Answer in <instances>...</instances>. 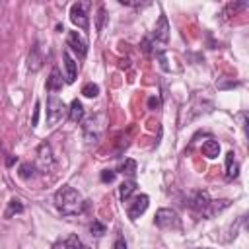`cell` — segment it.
Wrapping results in <instances>:
<instances>
[{
	"label": "cell",
	"instance_id": "6da1fadb",
	"mask_svg": "<svg viewBox=\"0 0 249 249\" xmlns=\"http://www.w3.org/2000/svg\"><path fill=\"white\" fill-rule=\"evenodd\" d=\"M54 206L58 208V212L62 216H78L84 212L86 200L82 198V195L76 189H72L70 185H64L54 195Z\"/></svg>",
	"mask_w": 249,
	"mask_h": 249
},
{
	"label": "cell",
	"instance_id": "7a4b0ae2",
	"mask_svg": "<svg viewBox=\"0 0 249 249\" xmlns=\"http://www.w3.org/2000/svg\"><path fill=\"white\" fill-rule=\"evenodd\" d=\"M105 121H107L105 113H97V115H93L91 119H88L84 123V136H86L88 142L99 140V136L103 134V128H105Z\"/></svg>",
	"mask_w": 249,
	"mask_h": 249
},
{
	"label": "cell",
	"instance_id": "3957f363",
	"mask_svg": "<svg viewBox=\"0 0 249 249\" xmlns=\"http://www.w3.org/2000/svg\"><path fill=\"white\" fill-rule=\"evenodd\" d=\"M154 224L158 228H161V230H177L181 226V220H179V216H177L175 210H171V208H160L156 212Z\"/></svg>",
	"mask_w": 249,
	"mask_h": 249
},
{
	"label": "cell",
	"instance_id": "277c9868",
	"mask_svg": "<svg viewBox=\"0 0 249 249\" xmlns=\"http://www.w3.org/2000/svg\"><path fill=\"white\" fill-rule=\"evenodd\" d=\"M64 113H66L64 101L58 99L56 95H51V97L47 99V124H49V126L56 124V123L64 117Z\"/></svg>",
	"mask_w": 249,
	"mask_h": 249
},
{
	"label": "cell",
	"instance_id": "5b68a950",
	"mask_svg": "<svg viewBox=\"0 0 249 249\" xmlns=\"http://www.w3.org/2000/svg\"><path fill=\"white\" fill-rule=\"evenodd\" d=\"M88 8H89V2H76L70 8V19H72V23L78 25L80 29H84V31H88V27H89Z\"/></svg>",
	"mask_w": 249,
	"mask_h": 249
},
{
	"label": "cell",
	"instance_id": "8992f818",
	"mask_svg": "<svg viewBox=\"0 0 249 249\" xmlns=\"http://www.w3.org/2000/svg\"><path fill=\"white\" fill-rule=\"evenodd\" d=\"M148 204H150L148 195H136V196L132 198V202H128V206H126V214H128V218H130V220H138L140 214L146 212Z\"/></svg>",
	"mask_w": 249,
	"mask_h": 249
},
{
	"label": "cell",
	"instance_id": "52a82bcc",
	"mask_svg": "<svg viewBox=\"0 0 249 249\" xmlns=\"http://www.w3.org/2000/svg\"><path fill=\"white\" fill-rule=\"evenodd\" d=\"M66 45H68L80 58H84V56L88 54V41H86L78 31H70V33H68V37H66Z\"/></svg>",
	"mask_w": 249,
	"mask_h": 249
},
{
	"label": "cell",
	"instance_id": "ba28073f",
	"mask_svg": "<svg viewBox=\"0 0 249 249\" xmlns=\"http://www.w3.org/2000/svg\"><path fill=\"white\" fill-rule=\"evenodd\" d=\"M37 165L41 167V171H49L54 165V158H53L51 146L47 142L39 144V148H37Z\"/></svg>",
	"mask_w": 249,
	"mask_h": 249
},
{
	"label": "cell",
	"instance_id": "9c48e42d",
	"mask_svg": "<svg viewBox=\"0 0 249 249\" xmlns=\"http://www.w3.org/2000/svg\"><path fill=\"white\" fill-rule=\"evenodd\" d=\"M154 39L160 41V43H167L169 39V23H167V18L165 16H160L156 27H154Z\"/></svg>",
	"mask_w": 249,
	"mask_h": 249
},
{
	"label": "cell",
	"instance_id": "30bf717a",
	"mask_svg": "<svg viewBox=\"0 0 249 249\" xmlns=\"http://www.w3.org/2000/svg\"><path fill=\"white\" fill-rule=\"evenodd\" d=\"M62 60H64V70H66V84H72L76 80V74H78V62L70 56L68 51L62 53Z\"/></svg>",
	"mask_w": 249,
	"mask_h": 249
},
{
	"label": "cell",
	"instance_id": "8fae6325",
	"mask_svg": "<svg viewBox=\"0 0 249 249\" xmlns=\"http://www.w3.org/2000/svg\"><path fill=\"white\" fill-rule=\"evenodd\" d=\"M41 66H43V56H41L39 45L35 43V45L31 47V51H29V56H27V68H29L31 72H37Z\"/></svg>",
	"mask_w": 249,
	"mask_h": 249
},
{
	"label": "cell",
	"instance_id": "7c38bea8",
	"mask_svg": "<svg viewBox=\"0 0 249 249\" xmlns=\"http://www.w3.org/2000/svg\"><path fill=\"white\" fill-rule=\"evenodd\" d=\"M62 86H64L62 74L58 72V68H53L51 70V76L47 78V84H45L47 91H58V89H62Z\"/></svg>",
	"mask_w": 249,
	"mask_h": 249
},
{
	"label": "cell",
	"instance_id": "4fadbf2b",
	"mask_svg": "<svg viewBox=\"0 0 249 249\" xmlns=\"http://www.w3.org/2000/svg\"><path fill=\"white\" fill-rule=\"evenodd\" d=\"M237 173H239V163L235 161V154L228 152L226 154V179L231 181L237 177Z\"/></svg>",
	"mask_w": 249,
	"mask_h": 249
},
{
	"label": "cell",
	"instance_id": "5bb4252c",
	"mask_svg": "<svg viewBox=\"0 0 249 249\" xmlns=\"http://www.w3.org/2000/svg\"><path fill=\"white\" fill-rule=\"evenodd\" d=\"M84 115H86V111H84L82 101H80V99H72L70 109H68V119H70L72 123H80V121L84 119Z\"/></svg>",
	"mask_w": 249,
	"mask_h": 249
},
{
	"label": "cell",
	"instance_id": "9a60e30c",
	"mask_svg": "<svg viewBox=\"0 0 249 249\" xmlns=\"http://www.w3.org/2000/svg\"><path fill=\"white\" fill-rule=\"evenodd\" d=\"M134 189H136V181H134V179L123 181V185L119 187V198H121L123 202H126V200L130 198V195L134 193Z\"/></svg>",
	"mask_w": 249,
	"mask_h": 249
},
{
	"label": "cell",
	"instance_id": "2e32d148",
	"mask_svg": "<svg viewBox=\"0 0 249 249\" xmlns=\"http://www.w3.org/2000/svg\"><path fill=\"white\" fill-rule=\"evenodd\" d=\"M202 154H204L206 158H218V154H220V144H218V140H214V138L206 140V142L202 144Z\"/></svg>",
	"mask_w": 249,
	"mask_h": 249
},
{
	"label": "cell",
	"instance_id": "e0dca14e",
	"mask_svg": "<svg viewBox=\"0 0 249 249\" xmlns=\"http://www.w3.org/2000/svg\"><path fill=\"white\" fill-rule=\"evenodd\" d=\"M23 212V202L19 200V198H12L10 202H8V208H6V218H12L14 214H21Z\"/></svg>",
	"mask_w": 249,
	"mask_h": 249
},
{
	"label": "cell",
	"instance_id": "ac0fdd59",
	"mask_svg": "<svg viewBox=\"0 0 249 249\" xmlns=\"http://www.w3.org/2000/svg\"><path fill=\"white\" fill-rule=\"evenodd\" d=\"M64 249H89V247L84 245L78 235H70V237L64 241Z\"/></svg>",
	"mask_w": 249,
	"mask_h": 249
},
{
	"label": "cell",
	"instance_id": "d6986e66",
	"mask_svg": "<svg viewBox=\"0 0 249 249\" xmlns=\"http://www.w3.org/2000/svg\"><path fill=\"white\" fill-rule=\"evenodd\" d=\"M121 171H123L126 177L134 179V173H136V161H134V160H124V163L121 165Z\"/></svg>",
	"mask_w": 249,
	"mask_h": 249
},
{
	"label": "cell",
	"instance_id": "ffe728a7",
	"mask_svg": "<svg viewBox=\"0 0 249 249\" xmlns=\"http://www.w3.org/2000/svg\"><path fill=\"white\" fill-rule=\"evenodd\" d=\"M82 93H84L86 97H95V95L99 93V86L89 82V84H86V86L82 88Z\"/></svg>",
	"mask_w": 249,
	"mask_h": 249
},
{
	"label": "cell",
	"instance_id": "44dd1931",
	"mask_svg": "<svg viewBox=\"0 0 249 249\" xmlns=\"http://www.w3.org/2000/svg\"><path fill=\"white\" fill-rule=\"evenodd\" d=\"M89 231H91V235L101 237V235L105 233V226H103L99 220H93V222H91V226H89Z\"/></svg>",
	"mask_w": 249,
	"mask_h": 249
},
{
	"label": "cell",
	"instance_id": "7402d4cb",
	"mask_svg": "<svg viewBox=\"0 0 249 249\" xmlns=\"http://www.w3.org/2000/svg\"><path fill=\"white\" fill-rule=\"evenodd\" d=\"M35 175V167L31 165V163H23L21 167H19V177L21 179H29V177H33Z\"/></svg>",
	"mask_w": 249,
	"mask_h": 249
},
{
	"label": "cell",
	"instance_id": "603a6c76",
	"mask_svg": "<svg viewBox=\"0 0 249 249\" xmlns=\"http://www.w3.org/2000/svg\"><path fill=\"white\" fill-rule=\"evenodd\" d=\"M115 177H117V173L111 171V169H103V171H101V181H103V183H113Z\"/></svg>",
	"mask_w": 249,
	"mask_h": 249
},
{
	"label": "cell",
	"instance_id": "cb8c5ba5",
	"mask_svg": "<svg viewBox=\"0 0 249 249\" xmlns=\"http://www.w3.org/2000/svg\"><path fill=\"white\" fill-rule=\"evenodd\" d=\"M39 107H41V103L37 101V103H35V109H33V119H31V126H37V119H39Z\"/></svg>",
	"mask_w": 249,
	"mask_h": 249
},
{
	"label": "cell",
	"instance_id": "d4e9b609",
	"mask_svg": "<svg viewBox=\"0 0 249 249\" xmlns=\"http://www.w3.org/2000/svg\"><path fill=\"white\" fill-rule=\"evenodd\" d=\"M97 14H99V16H97V31H101V27H103V18H105V10L99 8Z\"/></svg>",
	"mask_w": 249,
	"mask_h": 249
},
{
	"label": "cell",
	"instance_id": "484cf974",
	"mask_svg": "<svg viewBox=\"0 0 249 249\" xmlns=\"http://www.w3.org/2000/svg\"><path fill=\"white\" fill-rule=\"evenodd\" d=\"M113 249H126V241H124V237H117V241H115V245H113Z\"/></svg>",
	"mask_w": 249,
	"mask_h": 249
},
{
	"label": "cell",
	"instance_id": "4316f807",
	"mask_svg": "<svg viewBox=\"0 0 249 249\" xmlns=\"http://www.w3.org/2000/svg\"><path fill=\"white\" fill-rule=\"evenodd\" d=\"M148 107H150V109H158V107H160V99L150 97V99H148Z\"/></svg>",
	"mask_w": 249,
	"mask_h": 249
},
{
	"label": "cell",
	"instance_id": "83f0119b",
	"mask_svg": "<svg viewBox=\"0 0 249 249\" xmlns=\"http://www.w3.org/2000/svg\"><path fill=\"white\" fill-rule=\"evenodd\" d=\"M16 161H18V158H16V156H10V158H8V161H6V165L10 167V165H14Z\"/></svg>",
	"mask_w": 249,
	"mask_h": 249
}]
</instances>
